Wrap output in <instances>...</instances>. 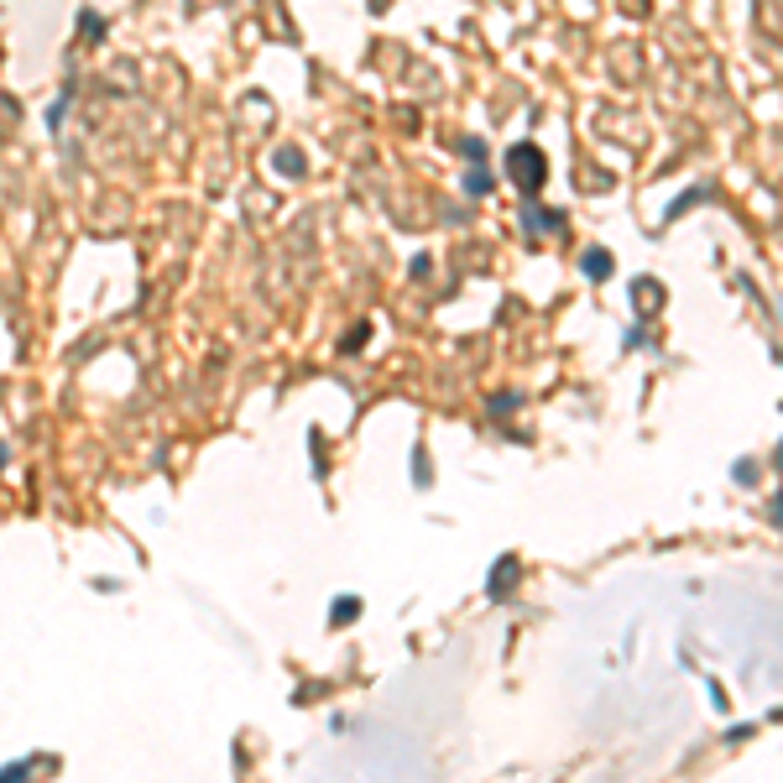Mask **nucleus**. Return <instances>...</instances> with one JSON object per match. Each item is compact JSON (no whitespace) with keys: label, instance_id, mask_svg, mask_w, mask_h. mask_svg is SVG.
I'll use <instances>...</instances> for the list:
<instances>
[{"label":"nucleus","instance_id":"nucleus-1","mask_svg":"<svg viewBox=\"0 0 783 783\" xmlns=\"http://www.w3.org/2000/svg\"><path fill=\"white\" fill-rule=\"evenodd\" d=\"M512 167H517L522 188H533V183L543 178V157H538V146H533V142H522L517 152H512Z\"/></svg>","mask_w":783,"mask_h":783},{"label":"nucleus","instance_id":"nucleus-2","mask_svg":"<svg viewBox=\"0 0 783 783\" xmlns=\"http://www.w3.org/2000/svg\"><path fill=\"white\" fill-rule=\"evenodd\" d=\"M585 277H590V282H606V277H611V251H585Z\"/></svg>","mask_w":783,"mask_h":783},{"label":"nucleus","instance_id":"nucleus-3","mask_svg":"<svg viewBox=\"0 0 783 783\" xmlns=\"http://www.w3.org/2000/svg\"><path fill=\"white\" fill-rule=\"evenodd\" d=\"M360 617V595H340V601L329 606V621L334 627H345V621H356Z\"/></svg>","mask_w":783,"mask_h":783},{"label":"nucleus","instance_id":"nucleus-4","mask_svg":"<svg viewBox=\"0 0 783 783\" xmlns=\"http://www.w3.org/2000/svg\"><path fill=\"white\" fill-rule=\"evenodd\" d=\"M507 580L517 585V559H496V574H491V595H507Z\"/></svg>","mask_w":783,"mask_h":783},{"label":"nucleus","instance_id":"nucleus-5","mask_svg":"<svg viewBox=\"0 0 783 783\" xmlns=\"http://www.w3.org/2000/svg\"><path fill=\"white\" fill-rule=\"evenodd\" d=\"M564 220L559 214H543V209H528V230H559Z\"/></svg>","mask_w":783,"mask_h":783},{"label":"nucleus","instance_id":"nucleus-6","mask_svg":"<svg viewBox=\"0 0 783 783\" xmlns=\"http://www.w3.org/2000/svg\"><path fill=\"white\" fill-rule=\"evenodd\" d=\"M26 773H32V757H26V762H11V768H0V778H26Z\"/></svg>","mask_w":783,"mask_h":783},{"label":"nucleus","instance_id":"nucleus-7","mask_svg":"<svg viewBox=\"0 0 783 783\" xmlns=\"http://www.w3.org/2000/svg\"><path fill=\"white\" fill-rule=\"evenodd\" d=\"M0 465H6V444H0Z\"/></svg>","mask_w":783,"mask_h":783}]
</instances>
